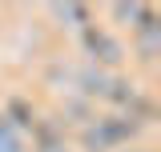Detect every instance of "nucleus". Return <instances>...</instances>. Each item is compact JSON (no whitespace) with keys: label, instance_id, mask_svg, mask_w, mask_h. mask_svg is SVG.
I'll return each mask as SVG.
<instances>
[{"label":"nucleus","instance_id":"7ed1b4c3","mask_svg":"<svg viewBox=\"0 0 161 152\" xmlns=\"http://www.w3.org/2000/svg\"><path fill=\"white\" fill-rule=\"evenodd\" d=\"M133 48H137V56L145 60V64H153V60H157V48H161V24H157V16L149 20L145 28L133 32Z\"/></svg>","mask_w":161,"mask_h":152},{"label":"nucleus","instance_id":"f03ea898","mask_svg":"<svg viewBox=\"0 0 161 152\" xmlns=\"http://www.w3.org/2000/svg\"><path fill=\"white\" fill-rule=\"evenodd\" d=\"M80 40H85V48H89V56H93V68H121L125 64V44H121L109 28H101V24H89L85 32H80Z\"/></svg>","mask_w":161,"mask_h":152},{"label":"nucleus","instance_id":"39448f33","mask_svg":"<svg viewBox=\"0 0 161 152\" xmlns=\"http://www.w3.org/2000/svg\"><path fill=\"white\" fill-rule=\"evenodd\" d=\"M36 128H40V136H36V144H32L28 152H73L69 140H64V132H48L40 120H36Z\"/></svg>","mask_w":161,"mask_h":152},{"label":"nucleus","instance_id":"f257e3e1","mask_svg":"<svg viewBox=\"0 0 161 152\" xmlns=\"http://www.w3.org/2000/svg\"><path fill=\"white\" fill-rule=\"evenodd\" d=\"M141 128V116H129V112H109V116H89L80 120V132H77V144L85 152H121Z\"/></svg>","mask_w":161,"mask_h":152},{"label":"nucleus","instance_id":"423d86ee","mask_svg":"<svg viewBox=\"0 0 161 152\" xmlns=\"http://www.w3.org/2000/svg\"><path fill=\"white\" fill-rule=\"evenodd\" d=\"M121 152H153V148H141V144H125Z\"/></svg>","mask_w":161,"mask_h":152},{"label":"nucleus","instance_id":"20e7f679","mask_svg":"<svg viewBox=\"0 0 161 152\" xmlns=\"http://www.w3.org/2000/svg\"><path fill=\"white\" fill-rule=\"evenodd\" d=\"M0 152H28V132H20L4 112H0Z\"/></svg>","mask_w":161,"mask_h":152}]
</instances>
